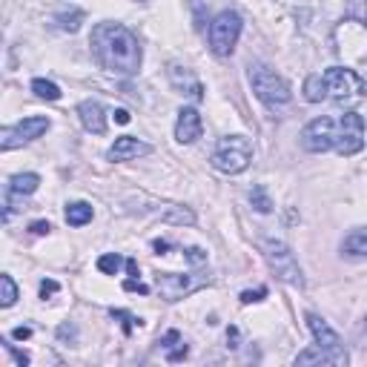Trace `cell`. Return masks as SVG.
Listing matches in <instances>:
<instances>
[{"mask_svg":"<svg viewBox=\"0 0 367 367\" xmlns=\"http://www.w3.org/2000/svg\"><path fill=\"white\" fill-rule=\"evenodd\" d=\"M92 55L115 75H135L141 66L138 38L121 23H98L92 29Z\"/></svg>","mask_w":367,"mask_h":367,"instance_id":"6da1fadb","label":"cell"},{"mask_svg":"<svg viewBox=\"0 0 367 367\" xmlns=\"http://www.w3.org/2000/svg\"><path fill=\"white\" fill-rule=\"evenodd\" d=\"M253 161V144H249L244 135H227L218 141L215 152H213V167L218 172H227V175H239L249 167Z\"/></svg>","mask_w":367,"mask_h":367,"instance_id":"7a4b0ae2","label":"cell"},{"mask_svg":"<svg viewBox=\"0 0 367 367\" xmlns=\"http://www.w3.org/2000/svg\"><path fill=\"white\" fill-rule=\"evenodd\" d=\"M249 86H253V92L258 100H264L267 107H282V104H290V86L287 81H282L275 75V72L270 66H264V64H249Z\"/></svg>","mask_w":367,"mask_h":367,"instance_id":"3957f363","label":"cell"},{"mask_svg":"<svg viewBox=\"0 0 367 367\" xmlns=\"http://www.w3.org/2000/svg\"><path fill=\"white\" fill-rule=\"evenodd\" d=\"M261 249H264V258H267L270 270H273L278 278H282L284 284H290V287H304L301 267H299L296 256L290 253V247H287L284 241H278V239H264V241H261Z\"/></svg>","mask_w":367,"mask_h":367,"instance_id":"277c9868","label":"cell"},{"mask_svg":"<svg viewBox=\"0 0 367 367\" xmlns=\"http://www.w3.org/2000/svg\"><path fill=\"white\" fill-rule=\"evenodd\" d=\"M241 14L239 12H221L218 18L210 23V49L213 55L218 57H227L239 43V35H241Z\"/></svg>","mask_w":367,"mask_h":367,"instance_id":"5b68a950","label":"cell"},{"mask_svg":"<svg viewBox=\"0 0 367 367\" xmlns=\"http://www.w3.org/2000/svg\"><path fill=\"white\" fill-rule=\"evenodd\" d=\"M325 83H327V98H333L336 104H353L364 92V81L353 69H344V66H330L325 72Z\"/></svg>","mask_w":367,"mask_h":367,"instance_id":"8992f818","label":"cell"},{"mask_svg":"<svg viewBox=\"0 0 367 367\" xmlns=\"http://www.w3.org/2000/svg\"><path fill=\"white\" fill-rule=\"evenodd\" d=\"M333 146L339 155H356L362 152L364 146V118L356 112H347L336 121V138H333Z\"/></svg>","mask_w":367,"mask_h":367,"instance_id":"52a82bcc","label":"cell"},{"mask_svg":"<svg viewBox=\"0 0 367 367\" xmlns=\"http://www.w3.org/2000/svg\"><path fill=\"white\" fill-rule=\"evenodd\" d=\"M46 129H49V118H40V115H35V118H23L14 126H6L3 132H0V150L9 152V150H14V146H23L29 141L40 138Z\"/></svg>","mask_w":367,"mask_h":367,"instance_id":"ba28073f","label":"cell"},{"mask_svg":"<svg viewBox=\"0 0 367 367\" xmlns=\"http://www.w3.org/2000/svg\"><path fill=\"white\" fill-rule=\"evenodd\" d=\"M336 138V121L333 118H316L301 129V146L307 152H327Z\"/></svg>","mask_w":367,"mask_h":367,"instance_id":"9c48e42d","label":"cell"},{"mask_svg":"<svg viewBox=\"0 0 367 367\" xmlns=\"http://www.w3.org/2000/svg\"><path fill=\"white\" fill-rule=\"evenodd\" d=\"M155 287L161 290V296L167 301H178L187 293H193L195 287H201V282H195L193 275H175V273H161L155 278Z\"/></svg>","mask_w":367,"mask_h":367,"instance_id":"30bf717a","label":"cell"},{"mask_svg":"<svg viewBox=\"0 0 367 367\" xmlns=\"http://www.w3.org/2000/svg\"><path fill=\"white\" fill-rule=\"evenodd\" d=\"M307 325H310V330H313V339H316V344L318 347H325V350H330V353H336V356H347L344 353V347H342V339H339V333H336L330 325L321 316H316V313H307Z\"/></svg>","mask_w":367,"mask_h":367,"instance_id":"8fae6325","label":"cell"},{"mask_svg":"<svg viewBox=\"0 0 367 367\" xmlns=\"http://www.w3.org/2000/svg\"><path fill=\"white\" fill-rule=\"evenodd\" d=\"M201 132H204L201 115L193 107H184L178 112V121H175V138H178L181 144H193V141L201 138Z\"/></svg>","mask_w":367,"mask_h":367,"instance_id":"7c38bea8","label":"cell"},{"mask_svg":"<svg viewBox=\"0 0 367 367\" xmlns=\"http://www.w3.org/2000/svg\"><path fill=\"white\" fill-rule=\"evenodd\" d=\"M78 115H81V124L86 132H92V135H104L107 132V112L98 100H83L78 107Z\"/></svg>","mask_w":367,"mask_h":367,"instance_id":"4fadbf2b","label":"cell"},{"mask_svg":"<svg viewBox=\"0 0 367 367\" xmlns=\"http://www.w3.org/2000/svg\"><path fill=\"white\" fill-rule=\"evenodd\" d=\"M150 152V146H146L144 141L132 138V135H124L118 138L112 146H109V158L112 161H129V158H138V155H146Z\"/></svg>","mask_w":367,"mask_h":367,"instance_id":"5bb4252c","label":"cell"},{"mask_svg":"<svg viewBox=\"0 0 367 367\" xmlns=\"http://www.w3.org/2000/svg\"><path fill=\"white\" fill-rule=\"evenodd\" d=\"M296 364H347V356H336V353H330V350L316 344L310 350H304V353H299Z\"/></svg>","mask_w":367,"mask_h":367,"instance_id":"9a60e30c","label":"cell"},{"mask_svg":"<svg viewBox=\"0 0 367 367\" xmlns=\"http://www.w3.org/2000/svg\"><path fill=\"white\" fill-rule=\"evenodd\" d=\"M40 178L35 172H21V175H12L9 181V198H23V195H32L38 189Z\"/></svg>","mask_w":367,"mask_h":367,"instance_id":"2e32d148","label":"cell"},{"mask_svg":"<svg viewBox=\"0 0 367 367\" xmlns=\"http://www.w3.org/2000/svg\"><path fill=\"white\" fill-rule=\"evenodd\" d=\"M92 204H86V201H72L69 207H66V224L72 227H83V224H90L92 221Z\"/></svg>","mask_w":367,"mask_h":367,"instance_id":"e0dca14e","label":"cell"},{"mask_svg":"<svg viewBox=\"0 0 367 367\" xmlns=\"http://www.w3.org/2000/svg\"><path fill=\"white\" fill-rule=\"evenodd\" d=\"M161 215V221H167V224H195V215L189 213L187 207H178V204H164V210H158Z\"/></svg>","mask_w":367,"mask_h":367,"instance_id":"ac0fdd59","label":"cell"},{"mask_svg":"<svg viewBox=\"0 0 367 367\" xmlns=\"http://www.w3.org/2000/svg\"><path fill=\"white\" fill-rule=\"evenodd\" d=\"M342 249H344V256H367V227H359L350 232Z\"/></svg>","mask_w":367,"mask_h":367,"instance_id":"d6986e66","label":"cell"},{"mask_svg":"<svg viewBox=\"0 0 367 367\" xmlns=\"http://www.w3.org/2000/svg\"><path fill=\"white\" fill-rule=\"evenodd\" d=\"M161 347L167 350V359L169 362H181L187 356V347L181 344V333L178 330H169L164 339H161Z\"/></svg>","mask_w":367,"mask_h":367,"instance_id":"ffe728a7","label":"cell"},{"mask_svg":"<svg viewBox=\"0 0 367 367\" xmlns=\"http://www.w3.org/2000/svg\"><path fill=\"white\" fill-rule=\"evenodd\" d=\"M304 98L310 104H318V100L327 98V83H325V75H310L304 81Z\"/></svg>","mask_w":367,"mask_h":367,"instance_id":"44dd1931","label":"cell"},{"mask_svg":"<svg viewBox=\"0 0 367 367\" xmlns=\"http://www.w3.org/2000/svg\"><path fill=\"white\" fill-rule=\"evenodd\" d=\"M55 23H57V29H64V32H78L81 23H83V12H78V9L61 12V14L55 18Z\"/></svg>","mask_w":367,"mask_h":367,"instance_id":"7402d4cb","label":"cell"},{"mask_svg":"<svg viewBox=\"0 0 367 367\" xmlns=\"http://www.w3.org/2000/svg\"><path fill=\"white\" fill-rule=\"evenodd\" d=\"M18 301V284H14V278L9 273L0 275V304L3 307H12Z\"/></svg>","mask_w":367,"mask_h":367,"instance_id":"603a6c76","label":"cell"},{"mask_svg":"<svg viewBox=\"0 0 367 367\" xmlns=\"http://www.w3.org/2000/svg\"><path fill=\"white\" fill-rule=\"evenodd\" d=\"M169 78H172V83L178 86V90H184V81H178V78H181L178 66H172V69H169ZM187 86H189V95H193L195 100H204V90H201V83H198L195 78H187Z\"/></svg>","mask_w":367,"mask_h":367,"instance_id":"cb8c5ba5","label":"cell"},{"mask_svg":"<svg viewBox=\"0 0 367 367\" xmlns=\"http://www.w3.org/2000/svg\"><path fill=\"white\" fill-rule=\"evenodd\" d=\"M32 90H35V95L43 98V100H57V98H61V90H57L52 81H43V78H35V81H32Z\"/></svg>","mask_w":367,"mask_h":367,"instance_id":"d4e9b609","label":"cell"},{"mask_svg":"<svg viewBox=\"0 0 367 367\" xmlns=\"http://www.w3.org/2000/svg\"><path fill=\"white\" fill-rule=\"evenodd\" d=\"M121 256L118 253H107V256H100L98 258V270L100 273H107V275H118V270H121Z\"/></svg>","mask_w":367,"mask_h":367,"instance_id":"484cf974","label":"cell"},{"mask_svg":"<svg viewBox=\"0 0 367 367\" xmlns=\"http://www.w3.org/2000/svg\"><path fill=\"white\" fill-rule=\"evenodd\" d=\"M249 201H253V207H256L258 213H270V210H273V201H270L267 193H264V187H253V193H249Z\"/></svg>","mask_w":367,"mask_h":367,"instance_id":"4316f807","label":"cell"},{"mask_svg":"<svg viewBox=\"0 0 367 367\" xmlns=\"http://www.w3.org/2000/svg\"><path fill=\"white\" fill-rule=\"evenodd\" d=\"M347 14H350L353 21H359V23H364V26H367V0H350Z\"/></svg>","mask_w":367,"mask_h":367,"instance_id":"83f0119b","label":"cell"},{"mask_svg":"<svg viewBox=\"0 0 367 367\" xmlns=\"http://www.w3.org/2000/svg\"><path fill=\"white\" fill-rule=\"evenodd\" d=\"M109 316H112V318H118V321H121V325H124V333H126V336L132 333V327H135V321H138L135 316H129L126 310H109Z\"/></svg>","mask_w":367,"mask_h":367,"instance_id":"f1b7e54d","label":"cell"},{"mask_svg":"<svg viewBox=\"0 0 367 367\" xmlns=\"http://www.w3.org/2000/svg\"><path fill=\"white\" fill-rule=\"evenodd\" d=\"M264 296H267V290H264V287H258V290H244V293H241V301H244V304H253V301H261Z\"/></svg>","mask_w":367,"mask_h":367,"instance_id":"f546056e","label":"cell"},{"mask_svg":"<svg viewBox=\"0 0 367 367\" xmlns=\"http://www.w3.org/2000/svg\"><path fill=\"white\" fill-rule=\"evenodd\" d=\"M124 290H129V293H135V290H138L141 296H146V293H150V287H146V284H141L135 275H132V278H126V282H124Z\"/></svg>","mask_w":367,"mask_h":367,"instance_id":"4dcf8cb0","label":"cell"},{"mask_svg":"<svg viewBox=\"0 0 367 367\" xmlns=\"http://www.w3.org/2000/svg\"><path fill=\"white\" fill-rule=\"evenodd\" d=\"M184 256L193 261V264H204L207 261V253H204V249H198V247H189V249H184Z\"/></svg>","mask_w":367,"mask_h":367,"instance_id":"1f68e13d","label":"cell"},{"mask_svg":"<svg viewBox=\"0 0 367 367\" xmlns=\"http://www.w3.org/2000/svg\"><path fill=\"white\" fill-rule=\"evenodd\" d=\"M29 230H32L35 236H46V232L52 230V224L49 221H32V224H29Z\"/></svg>","mask_w":367,"mask_h":367,"instance_id":"d6a6232c","label":"cell"},{"mask_svg":"<svg viewBox=\"0 0 367 367\" xmlns=\"http://www.w3.org/2000/svg\"><path fill=\"white\" fill-rule=\"evenodd\" d=\"M6 350H9V353H12V359L18 362L21 367H23V364H29V356H26V353H21V350H14L12 344H6Z\"/></svg>","mask_w":367,"mask_h":367,"instance_id":"836d02e7","label":"cell"},{"mask_svg":"<svg viewBox=\"0 0 367 367\" xmlns=\"http://www.w3.org/2000/svg\"><path fill=\"white\" fill-rule=\"evenodd\" d=\"M52 293H57V282H40V296L43 299L52 296Z\"/></svg>","mask_w":367,"mask_h":367,"instance_id":"e575fe53","label":"cell"},{"mask_svg":"<svg viewBox=\"0 0 367 367\" xmlns=\"http://www.w3.org/2000/svg\"><path fill=\"white\" fill-rule=\"evenodd\" d=\"M29 336H32V330H29V327H14V330H12V339H18V342L29 339Z\"/></svg>","mask_w":367,"mask_h":367,"instance_id":"d590c367","label":"cell"},{"mask_svg":"<svg viewBox=\"0 0 367 367\" xmlns=\"http://www.w3.org/2000/svg\"><path fill=\"white\" fill-rule=\"evenodd\" d=\"M112 118H115V121H118V124H129V121H132L126 109H115V112H112Z\"/></svg>","mask_w":367,"mask_h":367,"instance_id":"8d00e7d4","label":"cell"},{"mask_svg":"<svg viewBox=\"0 0 367 367\" xmlns=\"http://www.w3.org/2000/svg\"><path fill=\"white\" fill-rule=\"evenodd\" d=\"M227 342H232L230 347H239V344H236V342H239V330H236V327H230V330H227Z\"/></svg>","mask_w":367,"mask_h":367,"instance_id":"74e56055","label":"cell"},{"mask_svg":"<svg viewBox=\"0 0 367 367\" xmlns=\"http://www.w3.org/2000/svg\"><path fill=\"white\" fill-rule=\"evenodd\" d=\"M126 270H129V275H138V261L129 258V261H126Z\"/></svg>","mask_w":367,"mask_h":367,"instance_id":"f35d334b","label":"cell"},{"mask_svg":"<svg viewBox=\"0 0 367 367\" xmlns=\"http://www.w3.org/2000/svg\"><path fill=\"white\" fill-rule=\"evenodd\" d=\"M152 247H155V249H158V253H164V249H169V244H167V241H155V244H152Z\"/></svg>","mask_w":367,"mask_h":367,"instance_id":"ab89813d","label":"cell"}]
</instances>
